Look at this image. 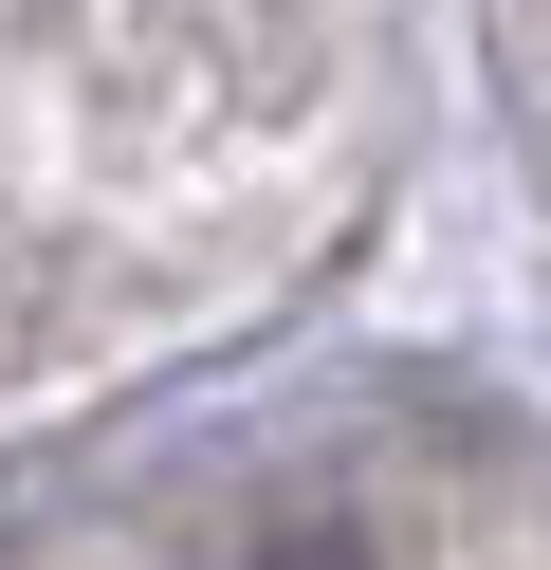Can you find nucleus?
<instances>
[{"label": "nucleus", "instance_id": "f257e3e1", "mask_svg": "<svg viewBox=\"0 0 551 570\" xmlns=\"http://www.w3.org/2000/svg\"><path fill=\"white\" fill-rule=\"evenodd\" d=\"M257 570H367V552H350V533H276Z\"/></svg>", "mask_w": 551, "mask_h": 570}]
</instances>
